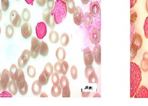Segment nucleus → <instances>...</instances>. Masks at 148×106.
I'll use <instances>...</instances> for the list:
<instances>
[{
    "label": "nucleus",
    "instance_id": "nucleus-1",
    "mask_svg": "<svg viewBox=\"0 0 148 106\" xmlns=\"http://www.w3.org/2000/svg\"><path fill=\"white\" fill-rule=\"evenodd\" d=\"M142 82V70L137 64L130 63V98H134V94Z\"/></svg>",
    "mask_w": 148,
    "mask_h": 106
},
{
    "label": "nucleus",
    "instance_id": "nucleus-2",
    "mask_svg": "<svg viewBox=\"0 0 148 106\" xmlns=\"http://www.w3.org/2000/svg\"><path fill=\"white\" fill-rule=\"evenodd\" d=\"M51 12L55 23L56 25L61 24L66 18V14L68 12L66 2L62 0H56L54 3V7Z\"/></svg>",
    "mask_w": 148,
    "mask_h": 106
},
{
    "label": "nucleus",
    "instance_id": "nucleus-3",
    "mask_svg": "<svg viewBox=\"0 0 148 106\" xmlns=\"http://www.w3.org/2000/svg\"><path fill=\"white\" fill-rule=\"evenodd\" d=\"M85 76L88 79L89 83L97 84L98 82V78L92 65L86 66L85 69Z\"/></svg>",
    "mask_w": 148,
    "mask_h": 106
},
{
    "label": "nucleus",
    "instance_id": "nucleus-4",
    "mask_svg": "<svg viewBox=\"0 0 148 106\" xmlns=\"http://www.w3.org/2000/svg\"><path fill=\"white\" fill-rule=\"evenodd\" d=\"M40 42L38 38L33 37L31 38V46H30V54L33 59H37L39 55Z\"/></svg>",
    "mask_w": 148,
    "mask_h": 106
},
{
    "label": "nucleus",
    "instance_id": "nucleus-5",
    "mask_svg": "<svg viewBox=\"0 0 148 106\" xmlns=\"http://www.w3.org/2000/svg\"><path fill=\"white\" fill-rule=\"evenodd\" d=\"M30 57H31V54H30V51L27 50V49H25L22 55L18 59V61H17L18 67L20 69H23L27 65V64L28 63Z\"/></svg>",
    "mask_w": 148,
    "mask_h": 106
},
{
    "label": "nucleus",
    "instance_id": "nucleus-6",
    "mask_svg": "<svg viewBox=\"0 0 148 106\" xmlns=\"http://www.w3.org/2000/svg\"><path fill=\"white\" fill-rule=\"evenodd\" d=\"M10 80V77L9 71L4 69L1 74V78H0V91L6 90L8 87L9 82Z\"/></svg>",
    "mask_w": 148,
    "mask_h": 106
},
{
    "label": "nucleus",
    "instance_id": "nucleus-7",
    "mask_svg": "<svg viewBox=\"0 0 148 106\" xmlns=\"http://www.w3.org/2000/svg\"><path fill=\"white\" fill-rule=\"evenodd\" d=\"M36 34L39 40H42L47 34V25L44 22L37 23L36 27Z\"/></svg>",
    "mask_w": 148,
    "mask_h": 106
},
{
    "label": "nucleus",
    "instance_id": "nucleus-8",
    "mask_svg": "<svg viewBox=\"0 0 148 106\" xmlns=\"http://www.w3.org/2000/svg\"><path fill=\"white\" fill-rule=\"evenodd\" d=\"M43 22L49 26L51 29H53L55 27V23L53 17L51 14V12L49 9H45L43 12Z\"/></svg>",
    "mask_w": 148,
    "mask_h": 106
},
{
    "label": "nucleus",
    "instance_id": "nucleus-9",
    "mask_svg": "<svg viewBox=\"0 0 148 106\" xmlns=\"http://www.w3.org/2000/svg\"><path fill=\"white\" fill-rule=\"evenodd\" d=\"M10 21L14 27H19L21 25L22 17L16 10H12L10 14Z\"/></svg>",
    "mask_w": 148,
    "mask_h": 106
},
{
    "label": "nucleus",
    "instance_id": "nucleus-10",
    "mask_svg": "<svg viewBox=\"0 0 148 106\" xmlns=\"http://www.w3.org/2000/svg\"><path fill=\"white\" fill-rule=\"evenodd\" d=\"M83 60L85 65L86 66H91L94 62V57L92 51L89 49L86 48L83 51Z\"/></svg>",
    "mask_w": 148,
    "mask_h": 106
},
{
    "label": "nucleus",
    "instance_id": "nucleus-11",
    "mask_svg": "<svg viewBox=\"0 0 148 106\" xmlns=\"http://www.w3.org/2000/svg\"><path fill=\"white\" fill-rule=\"evenodd\" d=\"M143 40L141 35L138 33H134L132 36V38L131 44L132 45V46H134L137 51H138L142 48V46H143Z\"/></svg>",
    "mask_w": 148,
    "mask_h": 106
},
{
    "label": "nucleus",
    "instance_id": "nucleus-12",
    "mask_svg": "<svg viewBox=\"0 0 148 106\" xmlns=\"http://www.w3.org/2000/svg\"><path fill=\"white\" fill-rule=\"evenodd\" d=\"M82 20H83V12L82 9L79 7H76V9L73 13L74 23L77 25H80L82 23Z\"/></svg>",
    "mask_w": 148,
    "mask_h": 106
},
{
    "label": "nucleus",
    "instance_id": "nucleus-13",
    "mask_svg": "<svg viewBox=\"0 0 148 106\" xmlns=\"http://www.w3.org/2000/svg\"><path fill=\"white\" fill-rule=\"evenodd\" d=\"M90 13L91 14V15L93 17H100V14H101V6L98 1H93V2L91 3V4L90 5Z\"/></svg>",
    "mask_w": 148,
    "mask_h": 106
},
{
    "label": "nucleus",
    "instance_id": "nucleus-14",
    "mask_svg": "<svg viewBox=\"0 0 148 106\" xmlns=\"http://www.w3.org/2000/svg\"><path fill=\"white\" fill-rule=\"evenodd\" d=\"M90 40L93 44H98L101 40V32L99 29L93 28L90 33Z\"/></svg>",
    "mask_w": 148,
    "mask_h": 106
},
{
    "label": "nucleus",
    "instance_id": "nucleus-15",
    "mask_svg": "<svg viewBox=\"0 0 148 106\" xmlns=\"http://www.w3.org/2000/svg\"><path fill=\"white\" fill-rule=\"evenodd\" d=\"M32 33H33L32 27L29 23H25L22 25L21 34L25 39H28L31 36Z\"/></svg>",
    "mask_w": 148,
    "mask_h": 106
},
{
    "label": "nucleus",
    "instance_id": "nucleus-16",
    "mask_svg": "<svg viewBox=\"0 0 148 106\" xmlns=\"http://www.w3.org/2000/svg\"><path fill=\"white\" fill-rule=\"evenodd\" d=\"M93 57H94V61L95 62V63L98 65H101V47L100 44H95V47H94L93 51Z\"/></svg>",
    "mask_w": 148,
    "mask_h": 106
},
{
    "label": "nucleus",
    "instance_id": "nucleus-17",
    "mask_svg": "<svg viewBox=\"0 0 148 106\" xmlns=\"http://www.w3.org/2000/svg\"><path fill=\"white\" fill-rule=\"evenodd\" d=\"M16 83H17V89H18V91L20 93V95H25L27 93V91H28V85H27V83L26 82L25 79L20 81V82H16Z\"/></svg>",
    "mask_w": 148,
    "mask_h": 106
},
{
    "label": "nucleus",
    "instance_id": "nucleus-18",
    "mask_svg": "<svg viewBox=\"0 0 148 106\" xmlns=\"http://www.w3.org/2000/svg\"><path fill=\"white\" fill-rule=\"evenodd\" d=\"M134 98H148V89L145 86H140L134 95Z\"/></svg>",
    "mask_w": 148,
    "mask_h": 106
},
{
    "label": "nucleus",
    "instance_id": "nucleus-19",
    "mask_svg": "<svg viewBox=\"0 0 148 106\" xmlns=\"http://www.w3.org/2000/svg\"><path fill=\"white\" fill-rule=\"evenodd\" d=\"M41 90H42V85H40V83L39 82L38 80H36L32 85V88H31V90L32 92L34 95L36 96H38L40 94L41 92Z\"/></svg>",
    "mask_w": 148,
    "mask_h": 106
},
{
    "label": "nucleus",
    "instance_id": "nucleus-20",
    "mask_svg": "<svg viewBox=\"0 0 148 106\" xmlns=\"http://www.w3.org/2000/svg\"><path fill=\"white\" fill-rule=\"evenodd\" d=\"M140 69L144 72H148V52H145L143 60L140 64Z\"/></svg>",
    "mask_w": 148,
    "mask_h": 106
},
{
    "label": "nucleus",
    "instance_id": "nucleus-21",
    "mask_svg": "<svg viewBox=\"0 0 148 106\" xmlns=\"http://www.w3.org/2000/svg\"><path fill=\"white\" fill-rule=\"evenodd\" d=\"M7 88H8L9 92H10V94H11L12 96H14V95H16V94L17 93L18 89H17V85L15 80H12V79L11 81H10Z\"/></svg>",
    "mask_w": 148,
    "mask_h": 106
},
{
    "label": "nucleus",
    "instance_id": "nucleus-22",
    "mask_svg": "<svg viewBox=\"0 0 148 106\" xmlns=\"http://www.w3.org/2000/svg\"><path fill=\"white\" fill-rule=\"evenodd\" d=\"M49 46L48 44L44 41L40 42V49H39V54L43 57H46L49 53Z\"/></svg>",
    "mask_w": 148,
    "mask_h": 106
},
{
    "label": "nucleus",
    "instance_id": "nucleus-23",
    "mask_svg": "<svg viewBox=\"0 0 148 106\" xmlns=\"http://www.w3.org/2000/svg\"><path fill=\"white\" fill-rule=\"evenodd\" d=\"M56 57L57 59L58 62H62L63 61H64L65 57H66V51H65L64 48H58L56 51Z\"/></svg>",
    "mask_w": 148,
    "mask_h": 106
},
{
    "label": "nucleus",
    "instance_id": "nucleus-24",
    "mask_svg": "<svg viewBox=\"0 0 148 106\" xmlns=\"http://www.w3.org/2000/svg\"><path fill=\"white\" fill-rule=\"evenodd\" d=\"M82 23H84L85 26L86 27H90L93 23V17L91 15L90 12H86L85 14H83V20Z\"/></svg>",
    "mask_w": 148,
    "mask_h": 106
},
{
    "label": "nucleus",
    "instance_id": "nucleus-25",
    "mask_svg": "<svg viewBox=\"0 0 148 106\" xmlns=\"http://www.w3.org/2000/svg\"><path fill=\"white\" fill-rule=\"evenodd\" d=\"M49 78H50V76H49L45 71H43L42 73L40 74V76H39L38 81L42 86H45V85H47L48 82H49Z\"/></svg>",
    "mask_w": 148,
    "mask_h": 106
},
{
    "label": "nucleus",
    "instance_id": "nucleus-26",
    "mask_svg": "<svg viewBox=\"0 0 148 106\" xmlns=\"http://www.w3.org/2000/svg\"><path fill=\"white\" fill-rule=\"evenodd\" d=\"M49 38L51 43H53V44L57 43L59 40V33H58L56 31H55V30H51V33H49Z\"/></svg>",
    "mask_w": 148,
    "mask_h": 106
},
{
    "label": "nucleus",
    "instance_id": "nucleus-27",
    "mask_svg": "<svg viewBox=\"0 0 148 106\" xmlns=\"http://www.w3.org/2000/svg\"><path fill=\"white\" fill-rule=\"evenodd\" d=\"M51 95L53 98H57L59 95L62 94V88H61L60 85H53L51 88Z\"/></svg>",
    "mask_w": 148,
    "mask_h": 106
},
{
    "label": "nucleus",
    "instance_id": "nucleus-28",
    "mask_svg": "<svg viewBox=\"0 0 148 106\" xmlns=\"http://www.w3.org/2000/svg\"><path fill=\"white\" fill-rule=\"evenodd\" d=\"M14 27L11 24L7 25L5 28V35L7 38H12L13 37V35H14Z\"/></svg>",
    "mask_w": 148,
    "mask_h": 106
},
{
    "label": "nucleus",
    "instance_id": "nucleus-29",
    "mask_svg": "<svg viewBox=\"0 0 148 106\" xmlns=\"http://www.w3.org/2000/svg\"><path fill=\"white\" fill-rule=\"evenodd\" d=\"M66 8H67V11L69 14H73L75 9H76L75 1L74 0H69L66 2Z\"/></svg>",
    "mask_w": 148,
    "mask_h": 106
},
{
    "label": "nucleus",
    "instance_id": "nucleus-30",
    "mask_svg": "<svg viewBox=\"0 0 148 106\" xmlns=\"http://www.w3.org/2000/svg\"><path fill=\"white\" fill-rule=\"evenodd\" d=\"M25 79V74H24V72L23 71V69H17V72H16L15 74V81L16 82H20V81L22 80H24Z\"/></svg>",
    "mask_w": 148,
    "mask_h": 106
},
{
    "label": "nucleus",
    "instance_id": "nucleus-31",
    "mask_svg": "<svg viewBox=\"0 0 148 106\" xmlns=\"http://www.w3.org/2000/svg\"><path fill=\"white\" fill-rule=\"evenodd\" d=\"M69 37L67 33H64L60 38V43L62 46H66L69 44Z\"/></svg>",
    "mask_w": 148,
    "mask_h": 106
},
{
    "label": "nucleus",
    "instance_id": "nucleus-32",
    "mask_svg": "<svg viewBox=\"0 0 148 106\" xmlns=\"http://www.w3.org/2000/svg\"><path fill=\"white\" fill-rule=\"evenodd\" d=\"M22 19L24 20L25 23H28L30 19V12L27 8H25L22 12Z\"/></svg>",
    "mask_w": 148,
    "mask_h": 106
},
{
    "label": "nucleus",
    "instance_id": "nucleus-33",
    "mask_svg": "<svg viewBox=\"0 0 148 106\" xmlns=\"http://www.w3.org/2000/svg\"><path fill=\"white\" fill-rule=\"evenodd\" d=\"M17 66L15 64H12L10 66V71H9V73H10V77L11 78V79L12 80H15V74L17 72Z\"/></svg>",
    "mask_w": 148,
    "mask_h": 106
},
{
    "label": "nucleus",
    "instance_id": "nucleus-34",
    "mask_svg": "<svg viewBox=\"0 0 148 106\" xmlns=\"http://www.w3.org/2000/svg\"><path fill=\"white\" fill-rule=\"evenodd\" d=\"M27 75H28L29 77L34 78L36 75V68H35L33 66H32V65L28 66V67H27Z\"/></svg>",
    "mask_w": 148,
    "mask_h": 106
},
{
    "label": "nucleus",
    "instance_id": "nucleus-35",
    "mask_svg": "<svg viewBox=\"0 0 148 106\" xmlns=\"http://www.w3.org/2000/svg\"><path fill=\"white\" fill-rule=\"evenodd\" d=\"M59 85H60L62 88H64V87L67 86V85H69V79L66 77V75H62V77L60 78V80H59Z\"/></svg>",
    "mask_w": 148,
    "mask_h": 106
},
{
    "label": "nucleus",
    "instance_id": "nucleus-36",
    "mask_svg": "<svg viewBox=\"0 0 148 106\" xmlns=\"http://www.w3.org/2000/svg\"><path fill=\"white\" fill-rule=\"evenodd\" d=\"M68 69H69V64L64 61L61 62V72H62V75H66L68 72Z\"/></svg>",
    "mask_w": 148,
    "mask_h": 106
},
{
    "label": "nucleus",
    "instance_id": "nucleus-37",
    "mask_svg": "<svg viewBox=\"0 0 148 106\" xmlns=\"http://www.w3.org/2000/svg\"><path fill=\"white\" fill-rule=\"evenodd\" d=\"M62 92L63 98H70L71 92L70 89H69V85H67V86L62 88Z\"/></svg>",
    "mask_w": 148,
    "mask_h": 106
},
{
    "label": "nucleus",
    "instance_id": "nucleus-38",
    "mask_svg": "<svg viewBox=\"0 0 148 106\" xmlns=\"http://www.w3.org/2000/svg\"><path fill=\"white\" fill-rule=\"evenodd\" d=\"M1 10L3 12H7L9 10L10 6V0H1Z\"/></svg>",
    "mask_w": 148,
    "mask_h": 106
},
{
    "label": "nucleus",
    "instance_id": "nucleus-39",
    "mask_svg": "<svg viewBox=\"0 0 148 106\" xmlns=\"http://www.w3.org/2000/svg\"><path fill=\"white\" fill-rule=\"evenodd\" d=\"M43 71H45L51 77V75H52V74L53 72V66H52L51 64L49 62V63H47L46 64V66L44 67V70Z\"/></svg>",
    "mask_w": 148,
    "mask_h": 106
},
{
    "label": "nucleus",
    "instance_id": "nucleus-40",
    "mask_svg": "<svg viewBox=\"0 0 148 106\" xmlns=\"http://www.w3.org/2000/svg\"><path fill=\"white\" fill-rule=\"evenodd\" d=\"M59 80H60V78H59V74L56 73V72L52 74L51 81H52V83H53V85H59Z\"/></svg>",
    "mask_w": 148,
    "mask_h": 106
},
{
    "label": "nucleus",
    "instance_id": "nucleus-41",
    "mask_svg": "<svg viewBox=\"0 0 148 106\" xmlns=\"http://www.w3.org/2000/svg\"><path fill=\"white\" fill-rule=\"evenodd\" d=\"M70 74H71V77H72V79L74 80L77 79V75H78V72H77V69L75 66H72V68L70 69Z\"/></svg>",
    "mask_w": 148,
    "mask_h": 106
},
{
    "label": "nucleus",
    "instance_id": "nucleus-42",
    "mask_svg": "<svg viewBox=\"0 0 148 106\" xmlns=\"http://www.w3.org/2000/svg\"><path fill=\"white\" fill-rule=\"evenodd\" d=\"M130 50H131V61H132L133 59L136 57V56H137V51H137L132 44L131 46H130Z\"/></svg>",
    "mask_w": 148,
    "mask_h": 106
},
{
    "label": "nucleus",
    "instance_id": "nucleus-43",
    "mask_svg": "<svg viewBox=\"0 0 148 106\" xmlns=\"http://www.w3.org/2000/svg\"><path fill=\"white\" fill-rule=\"evenodd\" d=\"M144 33H145V36L147 39H148V16L146 17L145 20V23H144Z\"/></svg>",
    "mask_w": 148,
    "mask_h": 106
},
{
    "label": "nucleus",
    "instance_id": "nucleus-44",
    "mask_svg": "<svg viewBox=\"0 0 148 106\" xmlns=\"http://www.w3.org/2000/svg\"><path fill=\"white\" fill-rule=\"evenodd\" d=\"M53 70L55 71V72L58 74H62V72H61V62H56L54 64V66H53Z\"/></svg>",
    "mask_w": 148,
    "mask_h": 106
},
{
    "label": "nucleus",
    "instance_id": "nucleus-45",
    "mask_svg": "<svg viewBox=\"0 0 148 106\" xmlns=\"http://www.w3.org/2000/svg\"><path fill=\"white\" fill-rule=\"evenodd\" d=\"M54 0H46V4H47V9H49L50 11L53 10L54 7Z\"/></svg>",
    "mask_w": 148,
    "mask_h": 106
},
{
    "label": "nucleus",
    "instance_id": "nucleus-46",
    "mask_svg": "<svg viewBox=\"0 0 148 106\" xmlns=\"http://www.w3.org/2000/svg\"><path fill=\"white\" fill-rule=\"evenodd\" d=\"M137 18V14L135 11L131 12V24L133 25L136 22Z\"/></svg>",
    "mask_w": 148,
    "mask_h": 106
},
{
    "label": "nucleus",
    "instance_id": "nucleus-47",
    "mask_svg": "<svg viewBox=\"0 0 148 106\" xmlns=\"http://www.w3.org/2000/svg\"><path fill=\"white\" fill-rule=\"evenodd\" d=\"M12 95L10 94V92L6 90L1 91V94H0V98H12Z\"/></svg>",
    "mask_w": 148,
    "mask_h": 106
},
{
    "label": "nucleus",
    "instance_id": "nucleus-48",
    "mask_svg": "<svg viewBox=\"0 0 148 106\" xmlns=\"http://www.w3.org/2000/svg\"><path fill=\"white\" fill-rule=\"evenodd\" d=\"M36 1L38 5L40 7H43L46 4V0H36Z\"/></svg>",
    "mask_w": 148,
    "mask_h": 106
},
{
    "label": "nucleus",
    "instance_id": "nucleus-49",
    "mask_svg": "<svg viewBox=\"0 0 148 106\" xmlns=\"http://www.w3.org/2000/svg\"><path fill=\"white\" fill-rule=\"evenodd\" d=\"M137 0H130V8H133L137 3Z\"/></svg>",
    "mask_w": 148,
    "mask_h": 106
},
{
    "label": "nucleus",
    "instance_id": "nucleus-50",
    "mask_svg": "<svg viewBox=\"0 0 148 106\" xmlns=\"http://www.w3.org/2000/svg\"><path fill=\"white\" fill-rule=\"evenodd\" d=\"M90 92H88V91H87V92H82V97H83V98H88V97L90 96Z\"/></svg>",
    "mask_w": 148,
    "mask_h": 106
},
{
    "label": "nucleus",
    "instance_id": "nucleus-51",
    "mask_svg": "<svg viewBox=\"0 0 148 106\" xmlns=\"http://www.w3.org/2000/svg\"><path fill=\"white\" fill-rule=\"evenodd\" d=\"M35 0H25L26 3L29 5H33V3H34Z\"/></svg>",
    "mask_w": 148,
    "mask_h": 106
},
{
    "label": "nucleus",
    "instance_id": "nucleus-52",
    "mask_svg": "<svg viewBox=\"0 0 148 106\" xmlns=\"http://www.w3.org/2000/svg\"><path fill=\"white\" fill-rule=\"evenodd\" d=\"M40 98H48V95L46 92H40Z\"/></svg>",
    "mask_w": 148,
    "mask_h": 106
},
{
    "label": "nucleus",
    "instance_id": "nucleus-53",
    "mask_svg": "<svg viewBox=\"0 0 148 106\" xmlns=\"http://www.w3.org/2000/svg\"><path fill=\"white\" fill-rule=\"evenodd\" d=\"M90 1V0H81V2L83 4H87Z\"/></svg>",
    "mask_w": 148,
    "mask_h": 106
},
{
    "label": "nucleus",
    "instance_id": "nucleus-54",
    "mask_svg": "<svg viewBox=\"0 0 148 106\" xmlns=\"http://www.w3.org/2000/svg\"><path fill=\"white\" fill-rule=\"evenodd\" d=\"M93 97H94V98H101V94L96 93V94H95V95H93Z\"/></svg>",
    "mask_w": 148,
    "mask_h": 106
},
{
    "label": "nucleus",
    "instance_id": "nucleus-55",
    "mask_svg": "<svg viewBox=\"0 0 148 106\" xmlns=\"http://www.w3.org/2000/svg\"><path fill=\"white\" fill-rule=\"evenodd\" d=\"M145 8H146V11L148 13V0L146 1V4H145Z\"/></svg>",
    "mask_w": 148,
    "mask_h": 106
},
{
    "label": "nucleus",
    "instance_id": "nucleus-56",
    "mask_svg": "<svg viewBox=\"0 0 148 106\" xmlns=\"http://www.w3.org/2000/svg\"><path fill=\"white\" fill-rule=\"evenodd\" d=\"M1 18H2V10L0 9V21H1Z\"/></svg>",
    "mask_w": 148,
    "mask_h": 106
},
{
    "label": "nucleus",
    "instance_id": "nucleus-57",
    "mask_svg": "<svg viewBox=\"0 0 148 106\" xmlns=\"http://www.w3.org/2000/svg\"><path fill=\"white\" fill-rule=\"evenodd\" d=\"M62 1H65V2H67V1H69V0H62Z\"/></svg>",
    "mask_w": 148,
    "mask_h": 106
},
{
    "label": "nucleus",
    "instance_id": "nucleus-58",
    "mask_svg": "<svg viewBox=\"0 0 148 106\" xmlns=\"http://www.w3.org/2000/svg\"><path fill=\"white\" fill-rule=\"evenodd\" d=\"M0 34H1V27H0Z\"/></svg>",
    "mask_w": 148,
    "mask_h": 106
},
{
    "label": "nucleus",
    "instance_id": "nucleus-59",
    "mask_svg": "<svg viewBox=\"0 0 148 106\" xmlns=\"http://www.w3.org/2000/svg\"><path fill=\"white\" fill-rule=\"evenodd\" d=\"M0 78H1V73H0Z\"/></svg>",
    "mask_w": 148,
    "mask_h": 106
},
{
    "label": "nucleus",
    "instance_id": "nucleus-60",
    "mask_svg": "<svg viewBox=\"0 0 148 106\" xmlns=\"http://www.w3.org/2000/svg\"><path fill=\"white\" fill-rule=\"evenodd\" d=\"M16 1H20V0H16Z\"/></svg>",
    "mask_w": 148,
    "mask_h": 106
}]
</instances>
